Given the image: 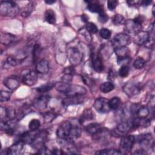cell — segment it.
<instances>
[{
  "instance_id": "obj_44",
  "label": "cell",
  "mask_w": 155,
  "mask_h": 155,
  "mask_svg": "<svg viewBox=\"0 0 155 155\" xmlns=\"http://www.w3.org/2000/svg\"><path fill=\"white\" fill-rule=\"evenodd\" d=\"M118 3L117 1L116 0H110L107 2V7L110 10H113L117 6Z\"/></svg>"
},
{
  "instance_id": "obj_15",
  "label": "cell",
  "mask_w": 155,
  "mask_h": 155,
  "mask_svg": "<svg viewBox=\"0 0 155 155\" xmlns=\"http://www.w3.org/2000/svg\"><path fill=\"white\" fill-rule=\"evenodd\" d=\"M38 80V74L36 71H30L25 73L22 78V82L26 85L32 86L35 85Z\"/></svg>"
},
{
  "instance_id": "obj_27",
  "label": "cell",
  "mask_w": 155,
  "mask_h": 155,
  "mask_svg": "<svg viewBox=\"0 0 155 155\" xmlns=\"http://www.w3.org/2000/svg\"><path fill=\"white\" fill-rule=\"evenodd\" d=\"M101 128H102L101 125L98 123H91L88 124L87 126H86L85 131L91 135H94L96 134L97 132H99Z\"/></svg>"
},
{
  "instance_id": "obj_48",
  "label": "cell",
  "mask_w": 155,
  "mask_h": 155,
  "mask_svg": "<svg viewBox=\"0 0 155 155\" xmlns=\"http://www.w3.org/2000/svg\"><path fill=\"white\" fill-rule=\"evenodd\" d=\"M82 81L84 82V83L88 85V86H91V85H93V81L92 79H91L90 78L88 77L87 76H82Z\"/></svg>"
},
{
  "instance_id": "obj_34",
  "label": "cell",
  "mask_w": 155,
  "mask_h": 155,
  "mask_svg": "<svg viewBox=\"0 0 155 155\" xmlns=\"http://www.w3.org/2000/svg\"><path fill=\"white\" fill-rule=\"evenodd\" d=\"M40 125H41L40 121L38 119H34L31 120V121L29 122L28 128L30 131H35L39 128Z\"/></svg>"
},
{
  "instance_id": "obj_23",
  "label": "cell",
  "mask_w": 155,
  "mask_h": 155,
  "mask_svg": "<svg viewBox=\"0 0 155 155\" xmlns=\"http://www.w3.org/2000/svg\"><path fill=\"white\" fill-rule=\"evenodd\" d=\"M35 7H36V2L35 1L30 2L22 9L21 13V15L23 18H27L33 11Z\"/></svg>"
},
{
  "instance_id": "obj_4",
  "label": "cell",
  "mask_w": 155,
  "mask_h": 155,
  "mask_svg": "<svg viewBox=\"0 0 155 155\" xmlns=\"http://www.w3.org/2000/svg\"><path fill=\"white\" fill-rule=\"evenodd\" d=\"M131 41V37L128 34L120 33L113 37L111 43L114 48H117L122 47H126L130 44Z\"/></svg>"
},
{
  "instance_id": "obj_39",
  "label": "cell",
  "mask_w": 155,
  "mask_h": 155,
  "mask_svg": "<svg viewBox=\"0 0 155 155\" xmlns=\"http://www.w3.org/2000/svg\"><path fill=\"white\" fill-rule=\"evenodd\" d=\"M99 35L101 38L104 39H109L111 37V32L110 30L106 28H102L99 31Z\"/></svg>"
},
{
  "instance_id": "obj_45",
  "label": "cell",
  "mask_w": 155,
  "mask_h": 155,
  "mask_svg": "<svg viewBox=\"0 0 155 155\" xmlns=\"http://www.w3.org/2000/svg\"><path fill=\"white\" fill-rule=\"evenodd\" d=\"M98 19H99V21L102 22V23H105L106 22L108 21V15L104 12H102L101 13L99 14V17H98Z\"/></svg>"
},
{
  "instance_id": "obj_52",
  "label": "cell",
  "mask_w": 155,
  "mask_h": 155,
  "mask_svg": "<svg viewBox=\"0 0 155 155\" xmlns=\"http://www.w3.org/2000/svg\"><path fill=\"white\" fill-rule=\"evenodd\" d=\"M81 18H82V20L84 22H88V17L85 15V14H83L81 16Z\"/></svg>"
},
{
  "instance_id": "obj_9",
  "label": "cell",
  "mask_w": 155,
  "mask_h": 155,
  "mask_svg": "<svg viewBox=\"0 0 155 155\" xmlns=\"http://www.w3.org/2000/svg\"><path fill=\"white\" fill-rule=\"evenodd\" d=\"M90 58L93 68L97 72L102 71L104 67L102 58L100 53L93 50L91 52Z\"/></svg>"
},
{
  "instance_id": "obj_53",
  "label": "cell",
  "mask_w": 155,
  "mask_h": 155,
  "mask_svg": "<svg viewBox=\"0 0 155 155\" xmlns=\"http://www.w3.org/2000/svg\"><path fill=\"white\" fill-rule=\"evenodd\" d=\"M55 2V1H45V3L47 4H53Z\"/></svg>"
},
{
  "instance_id": "obj_18",
  "label": "cell",
  "mask_w": 155,
  "mask_h": 155,
  "mask_svg": "<svg viewBox=\"0 0 155 155\" xmlns=\"http://www.w3.org/2000/svg\"><path fill=\"white\" fill-rule=\"evenodd\" d=\"M84 98L82 96H67L62 101V104L64 106H69L71 105H76L82 103Z\"/></svg>"
},
{
  "instance_id": "obj_1",
  "label": "cell",
  "mask_w": 155,
  "mask_h": 155,
  "mask_svg": "<svg viewBox=\"0 0 155 155\" xmlns=\"http://www.w3.org/2000/svg\"><path fill=\"white\" fill-rule=\"evenodd\" d=\"M81 134L80 128L65 121L62 123L56 130V136L59 140H71L78 138Z\"/></svg>"
},
{
  "instance_id": "obj_42",
  "label": "cell",
  "mask_w": 155,
  "mask_h": 155,
  "mask_svg": "<svg viewBox=\"0 0 155 155\" xmlns=\"http://www.w3.org/2000/svg\"><path fill=\"white\" fill-rule=\"evenodd\" d=\"M15 116H16L15 110L12 107H9L7 108V119L8 120H12L15 119Z\"/></svg>"
},
{
  "instance_id": "obj_16",
  "label": "cell",
  "mask_w": 155,
  "mask_h": 155,
  "mask_svg": "<svg viewBox=\"0 0 155 155\" xmlns=\"http://www.w3.org/2000/svg\"><path fill=\"white\" fill-rule=\"evenodd\" d=\"M3 83L6 87L11 90H14L19 86V79L15 76H10L5 78Z\"/></svg>"
},
{
  "instance_id": "obj_7",
  "label": "cell",
  "mask_w": 155,
  "mask_h": 155,
  "mask_svg": "<svg viewBox=\"0 0 155 155\" xmlns=\"http://www.w3.org/2000/svg\"><path fill=\"white\" fill-rule=\"evenodd\" d=\"M135 142V137L133 135H125L121 137L119 143V151L122 154L130 152Z\"/></svg>"
},
{
  "instance_id": "obj_5",
  "label": "cell",
  "mask_w": 155,
  "mask_h": 155,
  "mask_svg": "<svg viewBox=\"0 0 155 155\" xmlns=\"http://www.w3.org/2000/svg\"><path fill=\"white\" fill-rule=\"evenodd\" d=\"M143 21V18L142 16H139L134 19H128L125 21V30L129 33L136 34L140 31L142 28V23Z\"/></svg>"
},
{
  "instance_id": "obj_24",
  "label": "cell",
  "mask_w": 155,
  "mask_h": 155,
  "mask_svg": "<svg viewBox=\"0 0 155 155\" xmlns=\"http://www.w3.org/2000/svg\"><path fill=\"white\" fill-rule=\"evenodd\" d=\"M149 114H150V110L148 107L140 105L136 112L134 117H136L140 119H145L149 115Z\"/></svg>"
},
{
  "instance_id": "obj_46",
  "label": "cell",
  "mask_w": 155,
  "mask_h": 155,
  "mask_svg": "<svg viewBox=\"0 0 155 155\" xmlns=\"http://www.w3.org/2000/svg\"><path fill=\"white\" fill-rule=\"evenodd\" d=\"M0 118L1 120H5L7 119V108L2 106L0 107Z\"/></svg>"
},
{
  "instance_id": "obj_41",
  "label": "cell",
  "mask_w": 155,
  "mask_h": 155,
  "mask_svg": "<svg viewBox=\"0 0 155 155\" xmlns=\"http://www.w3.org/2000/svg\"><path fill=\"white\" fill-rule=\"evenodd\" d=\"M10 96L11 93L5 90H1L0 93V101L1 102H6L10 99Z\"/></svg>"
},
{
  "instance_id": "obj_38",
  "label": "cell",
  "mask_w": 155,
  "mask_h": 155,
  "mask_svg": "<svg viewBox=\"0 0 155 155\" xmlns=\"http://www.w3.org/2000/svg\"><path fill=\"white\" fill-rule=\"evenodd\" d=\"M85 29L90 33H96L98 31L97 27L93 22H87L86 24Z\"/></svg>"
},
{
  "instance_id": "obj_17",
  "label": "cell",
  "mask_w": 155,
  "mask_h": 155,
  "mask_svg": "<svg viewBox=\"0 0 155 155\" xmlns=\"http://www.w3.org/2000/svg\"><path fill=\"white\" fill-rule=\"evenodd\" d=\"M24 143L21 140H18L13 145H12L10 147H9L6 152L7 154L8 155H13V154H19L21 153L23 147Z\"/></svg>"
},
{
  "instance_id": "obj_43",
  "label": "cell",
  "mask_w": 155,
  "mask_h": 155,
  "mask_svg": "<svg viewBox=\"0 0 155 155\" xmlns=\"http://www.w3.org/2000/svg\"><path fill=\"white\" fill-rule=\"evenodd\" d=\"M43 117H44V120L46 122H50L54 119V117H56V115L54 114V113L49 111V112L45 113L44 114Z\"/></svg>"
},
{
  "instance_id": "obj_19",
  "label": "cell",
  "mask_w": 155,
  "mask_h": 155,
  "mask_svg": "<svg viewBox=\"0 0 155 155\" xmlns=\"http://www.w3.org/2000/svg\"><path fill=\"white\" fill-rule=\"evenodd\" d=\"M36 72L41 74H46L49 71V63L45 59H42L39 61L36 65Z\"/></svg>"
},
{
  "instance_id": "obj_49",
  "label": "cell",
  "mask_w": 155,
  "mask_h": 155,
  "mask_svg": "<svg viewBox=\"0 0 155 155\" xmlns=\"http://www.w3.org/2000/svg\"><path fill=\"white\" fill-rule=\"evenodd\" d=\"M64 71L65 74H69L73 75V74L74 73L75 71L73 67H68L64 69Z\"/></svg>"
},
{
  "instance_id": "obj_20",
  "label": "cell",
  "mask_w": 155,
  "mask_h": 155,
  "mask_svg": "<svg viewBox=\"0 0 155 155\" xmlns=\"http://www.w3.org/2000/svg\"><path fill=\"white\" fill-rule=\"evenodd\" d=\"M87 2L88 3L87 8L90 12L93 13H97L98 14L104 12L103 5L99 2L92 1H87Z\"/></svg>"
},
{
  "instance_id": "obj_51",
  "label": "cell",
  "mask_w": 155,
  "mask_h": 155,
  "mask_svg": "<svg viewBox=\"0 0 155 155\" xmlns=\"http://www.w3.org/2000/svg\"><path fill=\"white\" fill-rule=\"evenodd\" d=\"M151 1H149V0H147V1H142L140 2V4L143 6H147L148 5H150L151 3Z\"/></svg>"
},
{
  "instance_id": "obj_32",
  "label": "cell",
  "mask_w": 155,
  "mask_h": 155,
  "mask_svg": "<svg viewBox=\"0 0 155 155\" xmlns=\"http://www.w3.org/2000/svg\"><path fill=\"white\" fill-rule=\"evenodd\" d=\"M120 99L118 97H114L111 99L109 100V105L111 110H116L119 108L120 105Z\"/></svg>"
},
{
  "instance_id": "obj_2",
  "label": "cell",
  "mask_w": 155,
  "mask_h": 155,
  "mask_svg": "<svg viewBox=\"0 0 155 155\" xmlns=\"http://www.w3.org/2000/svg\"><path fill=\"white\" fill-rule=\"evenodd\" d=\"M19 11L18 5L13 1H1L0 5V14L4 16L13 17Z\"/></svg>"
},
{
  "instance_id": "obj_11",
  "label": "cell",
  "mask_w": 155,
  "mask_h": 155,
  "mask_svg": "<svg viewBox=\"0 0 155 155\" xmlns=\"http://www.w3.org/2000/svg\"><path fill=\"white\" fill-rule=\"evenodd\" d=\"M93 107L97 111L101 113H106L111 110L109 105V100L103 97H99L96 99L93 104Z\"/></svg>"
},
{
  "instance_id": "obj_30",
  "label": "cell",
  "mask_w": 155,
  "mask_h": 155,
  "mask_svg": "<svg viewBox=\"0 0 155 155\" xmlns=\"http://www.w3.org/2000/svg\"><path fill=\"white\" fill-rule=\"evenodd\" d=\"M96 154H105V155H118L122 154L119 150L115 149H105L99 150L96 152Z\"/></svg>"
},
{
  "instance_id": "obj_37",
  "label": "cell",
  "mask_w": 155,
  "mask_h": 155,
  "mask_svg": "<svg viewBox=\"0 0 155 155\" xmlns=\"http://www.w3.org/2000/svg\"><path fill=\"white\" fill-rule=\"evenodd\" d=\"M130 72V68L127 65H122L119 70V74L122 78H125L128 76Z\"/></svg>"
},
{
  "instance_id": "obj_50",
  "label": "cell",
  "mask_w": 155,
  "mask_h": 155,
  "mask_svg": "<svg viewBox=\"0 0 155 155\" xmlns=\"http://www.w3.org/2000/svg\"><path fill=\"white\" fill-rule=\"evenodd\" d=\"M64 153L61 150H59L58 148H54V150H53L51 151V154H64Z\"/></svg>"
},
{
  "instance_id": "obj_21",
  "label": "cell",
  "mask_w": 155,
  "mask_h": 155,
  "mask_svg": "<svg viewBox=\"0 0 155 155\" xmlns=\"http://www.w3.org/2000/svg\"><path fill=\"white\" fill-rule=\"evenodd\" d=\"M16 36L10 33H2L1 35V42L5 45L12 44L16 41Z\"/></svg>"
},
{
  "instance_id": "obj_22",
  "label": "cell",
  "mask_w": 155,
  "mask_h": 155,
  "mask_svg": "<svg viewBox=\"0 0 155 155\" xmlns=\"http://www.w3.org/2000/svg\"><path fill=\"white\" fill-rule=\"evenodd\" d=\"M115 53L117 57V59H122L130 58V51L127 47H122L115 48Z\"/></svg>"
},
{
  "instance_id": "obj_31",
  "label": "cell",
  "mask_w": 155,
  "mask_h": 155,
  "mask_svg": "<svg viewBox=\"0 0 155 155\" xmlns=\"http://www.w3.org/2000/svg\"><path fill=\"white\" fill-rule=\"evenodd\" d=\"M54 84H55L53 82H47V84H45L38 87L36 88V90L39 93H46L51 90L54 87Z\"/></svg>"
},
{
  "instance_id": "obj_12",
  "label": "cell",
  "mask_w": 155,
  "mask_h": 155,
  "mask_svg": "<svg viewBox=\"0 0 155 155\" xmlns=\"http://www.w3.org/2000/svg\"><path fill=\"white\" fill-rule=\"evenodd\" d=\"M150 40V35L147 31H139L134 37V42L139 45L147 44Z\"/></svg>"
},
{
  "instance_id": "obj_3",
  "label": "cell",
  "mask_w": 155,
  "mask_h": 155,
  "mask_svg": "<svg viewBox=\"0 0 155 155\" xmlns=\"http://www.w3.org/2000/svg\"><path fill=\"white\" fill-rule=\"evenodd\" d=\"M67 56L71 65H77L82 61L84 54L76 46H73L67 49Z\"/></svg>"
},
{
  "instance_id": "obj_35",
  "label": "cell",
  "mask_w": 155,
  "mask_h": 155,
  "mask_svg": "<svg viewBox=\"0 0 155 155\" xmlns=\"http://www.w3.org/2000/svg\"><path fill=\"white\" fill-rule=\"evenodd\" d=\"M18 64V60L14 58V57H12L10 56L8 57L5 62L4 63V67L5 68H8L9 67H13V66H16Z\"/></svg>"
},
{
  "instance_id": "obj_25",
  "label": "cell",
  "mask_w": 155,
  "mask_h": 155,
  "mask_svg": "<svg viewBox=\"0 0 155 155\" xmlns=\"http://www.w3.org/2000/svg\"><path fill=\"white\" fill-rule=\"evenodd\" d=\"M94 118V114L91 111L90 109H86L84 111L83 113L81 116L79 118V122L80 124H82L85 122L87 120H93Z\"/></svg>"
},
{
  "instance_id": "obj_13",
  "label": "cell",
  "mask_w": 155,
  "mask_h": 155,
  "mask_svg": "<svg viewBox=\"0 0 155 155\" xmlns=\"http://www.w3.org/2000/svg\"><path fill=\"white\" fill-rule=\"evenodd\" d=\"M87 93V90L79 85H71L65 93L67 96H83Z\"/></svg>"
},
{
  "instance_id": "obj_26",
  "label": "cell",
  "mask_w": 155,
  "mask_h": 155,
  "mask_svg": "<svg viewBox=\"0 0 155 155\" xmlns=\"http://www.w3.org/2000/svg\"><path fill=\"white\" fill-rule=\"evenodd\" d=\"M45 20L50 24H54L56 23V18L54 12L51 9H47L44 15Z\"/></svg>"
},
{
  "instance_id": "obj_6",
  "label": "cell",
  "mask_w": 155,
  "mask_h": 155,
  "mask_svg": "<svg viewBox=\"0 0 155 155\" xmlns=\"http://www.w3.org/2000/svg\"><path fill=\"white\" fill-rule=\"evenodd\" d=\"M134 137L135 142H138L142 148L141 150L143 151H146L154 147V142L153 141L152 136L150 133L142 134L136 137L134 136Z\"/></svg>"
},
{
  "instance_id": "obj_14",
  "label": "cell",
  "mask_w": 155,
  "mask_h": 155,
  "mask_svg": "<svg viewBox=\"0 0 155 155\" xmlns=\"http://www.w3.org/2000/svg\"><path fill=\"white\" fill-rule=\"evenodd\" d=\"M50 97L48 95H41L37 97L33 101V106L38 110H44L47 108Z\"/></svg>"
},
{
  "instance_id": "obj_47",
  "label": "cell",
  "mask_w": 155,
  "mask_h": 155,
  "mask_svg": "<svg viewBox=\"0 0 155 155\" xmlns=\"http://www.w3.org/2000/svg\"><path fill=\"white\" fill-rule=\"evenodd\" d=\"M73 75L69 74H65L62 78V82L67 83V84H70L73 79Z\"/></svg>"
},
{
  "instance_id": "obj_33",
  "label": "cell",
  "mask_w": 155,
  "mask_h": 155,
  "mask_svg": "<svg viewBox=\"0 0 155 155\" xmlns=\"http://www.w3.org/2000/svg\"><path fill=\"white\" fill-rule=\"evenodd\" d=\"M113 23L116 25H119L122 24H125V18L119 14L115 15L113 18Z\"/></svg>"
},
{
  "instance_id": "obj_40",
  "label": "cell",
  "mask_w": 155,
  "mask_h": 155,
  "mask_svg": "<svg viewBox=\"0 0 155 155\" xmlns=\"http://www.w3.org/2000/svg\"><path fill=\"white\" fill-rule=\"evenodd\" d=\"M41 47L40 45L39 44H35L33 46V62H35L37 59L38 58L39 55V53H41Z\"/></svg>"
},
{
  "instance_id": "obj_8",
  "label": "cell",
  "mask_w": 155,
  "mask_h": 155,
  "mask_svg": "<svg viewBox=\"0 0 155 155\" xmlns=\"http://www.w3.org/2000/svg\"><path fill=\"white\" fill-rule=\"evenodd\" d=\"M142 89V84L136 82H128L123 87L124 93L129 97H132L140 93Z\"/></svg>"
},
{
  "instance_id": "obj_28",
  "label": "cell",
  "mask_w": 155,
  "mask_h": 155,
  "mask_svg": "<svg viewBox=\"0 0 155 155\" xmlns=\"http://www.w3.org/2000/svg\"><path fill=\"white\" fill-rule=\"evenodd\" d=\"M70 84H67L64 82H59L55 83L54 87L59 92L66 93L70 87Z\"/></svg>"
},
{
  "instance_id": "obj_10",
  "label": "cell",
  "mask_w": 155,
  "mask_h": 155,
  "mask_svg": "<svg viewBox=\"0 0 155 155\" xmlns=\"http://www.w3.org/2000/svg\"><path fill=\"white\" fill-rule=\"evenodd\" d=\"M130 130H131V129L128 122H122L111 131V134L115 137H122L127 135Z\"/></svg>"
},
{
  "instance_id": "obj_36",
  "label": "cell",
  "mask_w": 155,
  "mask_h": 155,
  "mask_svg": "<svg viewBox=\"0 0 155 155\" xmlns=\"http://www.w3.org/2000/svg\"><path fill=\"white\" fill-rule=\"evenodd\" d=\"M145 64V61L141 57H138L137 58H136L133 62V66L136 69L142 68L144 67Z\"/></svg>"
},
{
  "instance_id": "obj_29",
  "label": "cell",
  "mask_w": 155,
  "mask_h": 155,
  "mask_svg": "<svg viewBox=\"0 0 155 155\" xmlns=\"http://www.w3.org/2000/svg\"><path fill=\"white\" fill-rule=\"evenodd\" d=\"M114 88V84L111 82H105L100 85V90L104 93H107Z\"/></svg>"
}]
</instances>
